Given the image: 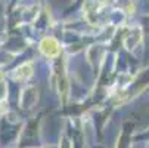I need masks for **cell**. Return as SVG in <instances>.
<instances>
[{
	"label": "cell",
	"mask_w": 149,
	"mask_h": 148,
	"mask_svg": "<svg viewBox=\"0 0 149 148\" xmlns=\"http://www.w3.org/2000/svg\"><path fill=\"white\" fill-rule=\"evenodd\" d=\"M40 49L46 56H56L59 53V45L55 39H45L40 43Z\"/></svg>",
	"instance_id": "1"
},
{
	"label": "cell",
	"mask_w": 149,
	"mask_h": 148,
	"mask_svg": "<svg viewBox=\"0 0 149 148\" xmlns=\"http://www.w3.org/2000/svg\"><path fill=\"white\" fill-rule=\"evenodd\" d=\"M31 73H33L31 64H25V65L19 67V68L15 71L13 77H15V79H27V77H30V76H31Z\"/></svg>",
	"instance_id": "2"
}]
</instances>
